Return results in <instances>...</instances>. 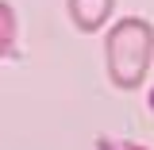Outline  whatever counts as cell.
<instances>
[{"mask_svg":"<svg viewBox=\"0 0 154 150\" xmlns=\"http://www.w3.org/2000/svg\"><path fill=\"white\" fill-rule=\"evenodd\" d=\"M16 35H19V23H16V8L8 0H0V58L12 54L16 46Z\"/></svg>","mask_w":154,"mask_h":150,"instance_id":"cell-3","label":"cell"},{"mask_svg":"<svg viewBox=\"0 0 154 150\" xmlns=\"http://www.w3.org/2000/svg\"><path fill=\"white\" fill-rule=\"evenodd\" d=\"M112 8H116V0H66V12H69V19L81 35L100 31L112 16Z\"/></svg>","mask_w":154,"mask_h":150,"instance_id":"cell-2","label":"cell"},{"mask_svg":"<svg viewBox=\"0 0 154 150\" xmlns=\"http://www.w3.org/2000/svg\"><path fill=\"white\" fill-rule=\"evenodd\" d=\"M154 58V27L143 16H123L119 23L108 27L104 38V66H108V81L116 89L131 93L146 81Z\"/></svg>","mask_w":154,"mask_h":150,"instance_id":"cell-1","label":"cell"},{"mask_svg":"<svg viewBox=\"0 0 154 150\" xmlns=\"http://www.w3.org/2000/svg\"><path fill=\"white\" fill-rule=\"evenodd\" d=\"M119 150H150V146H139V142H123Z\"/></svg>","mask_w":154,"mask_h":150,"instance_id":"cell-4","label":"cell"}]
</instances>
